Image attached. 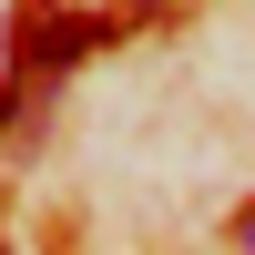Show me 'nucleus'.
<instances>
[{
	"label": "nucleus",
	"instance_id": "2",
	"mask_svg": "<svg viewBox=\"0 0 255 255\" xmlns=\"http://www.w3.org/2000/svg\"><path fill=\"white\" fill-rule=\"evenodd\" d=\"M235 245H255V204H245V225H235Z\"/></svg>",
	"mask_w": 255,
	"mask_h": 255
},
{
	"label": "nucleus",
	"instance_id": "1",
	"mask_svg": "<svg viewBox=\"0 0 255 255\" xmlns=\"http://www.w3.org/2000/svg\"><path fill=\"white\" fill-rule=\"evenodd\" d=\"M102 41H113V20H92V10H61V0H20V10H10V72L61 82L82 51H102Z\"/></svg>",
	"mask_w": 255,
	"mask_h": 255
}]
</instances>
